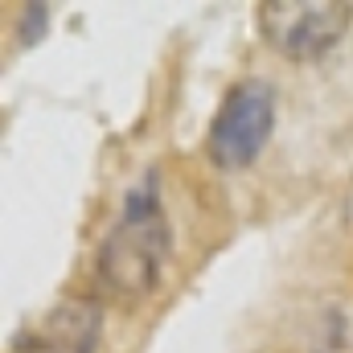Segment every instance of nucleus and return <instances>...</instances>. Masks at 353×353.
I'll return each mask as SVG.
<instances>
[{
  "mask_svg": "<svg viewBox=\"0 0 353 353\" xmlns=\"http://www.w3.org/2000/svg\"><path fill=\"white\" fill-rule=\"evenodd\" d=\"M275 128V90L263 79H243L222 94L214 123L205 132V157L234 173L255 165V157L263 152V144L271 140Z\"/></svg>",
  "mask_w": 353,
  "mask_h": 353,
  "instance_id": "nucleus-2",
  "label": "nucleus"
},
{
  "mask_svg": "<svg viewBox=\"0 0 353 353\" xmlns=\"http://www.w3.org/2000/svg\"><path fill=\"white\" fill-rule=\"evenodd\" d=\"M46 29H50V8H46V4H21V17H17V41H21V46H37Z\"/></svg>",
  "mask_w": 353,
  "mask_h": 353,
  "instance_id": "nucleus-5",
  "label": "nucleus"
},
{
  "mask_svg": "<svg viewBox=\"0 0 353 353\" xmlns=\"http://www.w3.org/2000/svg\"><path fill=\"white\" fill-rule=\"evenodd\" d=\"M259 37L292 62L325 58L350 29L353 4L341 0H263L255 8Z\"/></svg>",
  "mask_w": 353,
  "mask_h": 353,
  "instance_id": "nucleus-3",
  "label": "nucleus"
},
{
  "mask_svg": "<svg viewBox=\"0 0 353 353\" xmlns=\"http://www.w3.org/2000/svg\"><path fill=\"white\" fill-rule=\"evenodd\" d=\"M103 337V308L94 300H58L41 321L21 329L12 353H94Z\"/></svg>",
  "mask_w": 353,
  "mask_h": 353,
  "instance_id": "nucleus-4",
  "label": "nucleus"
},
{
  "mask_svg": "<svg viewBox=\"0 0 353 353\" xmlns=\"http://www.w3.org/2000/svg\"><path fill=\"white\" fill-rule=\"evenodd\" d=\"M169 255L173 230L161 210L157 173H148L123 197V214L94 255V279L115 300H144L148 292H157Z\"/></svg>",
  "mask_w": 353,
  "mask_h": 353,
  "instance_id": "nucleus-1",
  "label": "nucleus"
}]
</instances>
